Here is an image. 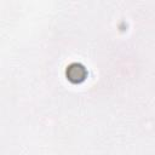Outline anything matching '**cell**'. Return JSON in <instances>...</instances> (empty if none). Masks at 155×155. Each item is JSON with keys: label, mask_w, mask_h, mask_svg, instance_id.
<instances>
[{"label": "cell", "mask_w": 155, "mask_h": 155, "mask_svg": "<svg viewBox=\"0 0 155 155\" xmlns=\"http://www.w3.org/2000/svg\"><path fill=\"white\" fill-rule=\"evenodd\" d=\"M86 76H87V73L85 68L80 64H73L67 69V78L75 84H80L86 79Z\"/></svg>", "instance_id": "1"}]
</instances>
